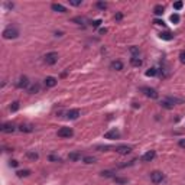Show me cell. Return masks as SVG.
I'll list each match as a JSON object with an SVG mask.
<instances>
[{
	"instance_id": "27",
	"label": "cell",
	"mask_w": 185,
	"mask_h": 185,
	"mask_svg": "<svg viewBox=\"0 0 185 185\" xmlns=\"http://www.w3.org/2000/svg\"><path fill=\"white\" fill-rule=\"evenodd\" d=\"M19 107H20L19 101H13V103H12V106H10V111H17V110H19Z\"/></svg>"
},
{
	"instance_id": "5",
	"label": "cell",
	"mask_w": 185,
	"mask_h": 185,
	"mask_svg": "<svg viewBox=\"0 0 185 185\" xmlns=\"http://www.w3.org/2000/svg\"><path fill=\"white\" fill-rule=\"evenodd\" d=\"M73 135H74V130H73L71 127H61V129L58 130V136L62 138V139H68V138H71Z\"/></svg>"
},
{
	"instance_id": "25",
	"label": "cell",
	"mask_w": 185,
	"mask_h": 185,
	"mask_svg": "<svg viewBox=\"0 0 185 185\" xmlns=\"http://www.w3.org/2000/svg\"><path fill=\"white\" fill-rule=\"evenodd\" d=\"M26 156H28L29 159H34V161H36L38 158H39L36 152H26Z\"/></svg>"
},
{
	"instance_id": "11",
	"label": "cell",
	"mask_w": 185,
	"mask_h": 185,
	"mask_svg": "<svg viewBox=\"0 0 185 185\" xmlns=\"http://www.w3.org/2000/svg\"><path fill=\"white\" fill-rule=\"evenodd\" d=\"M116 152H117L119 155H129V153L132 152V148L127 146V145H120V146L116 148Z\"/></svg>"
},
{
	"instance_id": "7",
	"label": "cell",
	"mask_w": 185,
	"mask_h": 185,
	"mask_svg": "<svg viewBox=\"0 0 185 185\" xmlns=\"http://www.w3.org/2000/svg\"><path fill=\"white\" fill-rule=\"evenodd\" d=\"M120 138V132L117 129H111L109 132L104 133V139H110V140H114V139H119Z\"/></svg>"
},
{
	"instance_id": "29",
	"label": "cell",
	"mask_w": 185,
	"mask_h": 185,
	"mask_svg": "<svg viewBox=\"0 0 185 185\" xmlns=\"http://www.w3.org/2000/svg\"><path fill=\"white\" fill-rule=\"evenodd\" d=\"M96 6H97L98 9H101V10H104V9L107 7V3H106V1H97V3H96Z\"/></svg>"
},
{
	"instance_id": "36",
	"label": "cell",
	"mask_w": 185,
	"mask_h": 185,
	"mask_svg": "<svg viewBox=\"0 0 185 185\" xmlns=\"http://www.w3.org/2000/svg\"><path fill=\"white\" fill-rule=\"evenodd\" d=\"M179 61L185 64V51H181V54H179Z\"/></svg>"
},
{
	"instance_id": "28",
	"label": "cell",
	"mask_w": 185,
	"mask_h": 185,
	"mask_svg": "<svg viewBox=\"0 0 185 185\" xmlns=\"http://www.w3.org/2000/svg\"><path fill=\"white\" fill-rule=\"evenodd\" d=\"M156 73H158V70H156V68H150V70L146 71V77H155Z\"/></svg>"
},
{
	"instance_id": "30",
	"label": "cell",
	"mask_w": 185,
	"mask_h": 185,
	"mask_svg": "<svg viewBox=\"0 0 185 185\" xmlns=\"http://www.w3.org/2000/svg\"><path fill=\"white\" fill-rule=\"evenodd\" d=\"M171 22H172V23H178V22H179V15H178V13H174V15L171 16Z\"/></svg>"
},
{
	"instance_id": "38",
	"label": "cell",
	"mask_w": 185,
	"mask_h": 185,
	"mask_svg": "<svg viewBox=\"0 0 185 185\" xmlns=\"http://www.w3.org/2000/svg\"><path fill=\"white\" fill-rule=\"evenodd\" d=\"M13 6H15L13 3H4V7L6 9H13Z\"/></svg>"
},
{
	"instance_id": "23",
	"label": "cell",
	"mask_w": 185,
	"mask_h": 185,
	"mask_svg": "<svg viewBox=\"0 0 185 185\" xmlns=\"http://www.w3.org/2000/svg\"><path fill=\"white\" fill-rule=\"evenodd\" d=\"M113 179H114V182H116V184H119V185L127 184V179H126V178H120V177H114Z\"/></svg>"
},
{
	"instance_id": "26",
	"label": "cell",
	"mask_w": 185,
	"mask_h": 185,
	"mask_svg": "<svg viewBox=\"0 0 185 185\" xmlns=\"http://www.w3.org/2000/svg\"><path fill=\"white\" fill-rule=\"evenodd\" d=\"M82 161H84V163H88V165H90V163H94V162H96V158H93V156H85Z\"/></svg>"
},
{
	"instance_id": "13",
	"label": "cell",
	"mask_w": 185,
	"mask_h": 185,
	"mask_svg": "<svg viewBox=\"0 0 185 185\" xmlns=\"http://www.w3.org/2000/svg\"><path fill=\"white\" fill-rule=\"evenodd\" d=\"M43 82H45V85H46V87L52 88V87H55V85H57L58 80H57L55 77H46V78L43 80Z\"/></svg>"
},
{
	"instance_id": "41",
	"label": "cell",
	"mask_w": 185,
	"mask_h": 185,
	"mask_svg": "<svg viewBox=\"0 0 185 185\" xmlns=\"http://www.w3.org/2000/svg\"><path fill=\"white\" fill-rule=\"evenodd\" d=\"M97 149H100V150H104V152H106V150H109V149H110V146H98Z\"/></svg>"
},
{
	"instance_id": "14",
	"label": "cell",
	"mask_w": 185,
	"mask_h": 185,
	"mask_svg": "<svg viewBox=\"0 0 185 185\" xmlns=\"http://www.w3.org/2000/svg\"><path fill=\"white\" fill-rule=\"evenodd\" d=\"M155 156H156V152H155V150H149V152H146V153L142 156V161H143V162H150Z\"/></svg>"
},
{
	"instance_id": "34",
	"label": "cell",
	"mask_w": 185,
	"mask_h": 185,
	"mask_svg": "<svg viewBox=\"0 0 185 185\" xmlns=\"http://www.w3.org/2000/svg\"><path fill=\"white\" fill-rule=\"evenodd\" d=\"M130 52L133 54V57H138V55H139V49H138L136 46H132V48H130Z\"/></svg>"
},
{
	"instance_id": "17",
	"label": "cell",
	"mask_w": 185,
	"mask_h": 185,
	"mask_svg": "<svg viewBox=\"0 0 185 185\" xmlns=\"http://www.w3.org/2000/svg\"><path fill=\"white\" fill-rule=\"evenodd\" d=\"M111 70H114V71H121V70H123V62H121V61H113V62H111Z\"/></svg>"
},
{
	"instance_id": "1",
	"label": "cell",
	"mask_w": 185,
	"mask_h": 185,
	"mask_svg": "<svg viewBox=\"0 0 185 185\" xmlns=\"http://www.w3.org/2000/svg\"><path fill=\"white\" fill-rule=\"evenodd\" d=\"M182 100L181 98H177V97H166L161 101V106L165 107V109H174V106L177 104H181Z\"/></svg>"
},
{
	"instance_id": "35",
	"label": "cell",
	"mask_w": 185,
	"mask_h": 185,
	"mask_svg": "<svg viewBox=\"0 0 185 185\" xmlns=\"http://www.w3.org/2000/svg\"><path fill=\"white\" fill-rule=\"evenodd\" d=\"M73 22H75V23H78V25H81V23L84 22V19L78 16V17H74V19H73Z\"/></svg>"
},
{
	"instance_id": "15",
	"label": "cell",
	"mask_w": 185,
	"mask_h": 185,
	"mask_svg": "<svg viewBox=\"0 0 185 185\" xmlns=\"http://www.w3.org/2000/svg\"><path fill=\"white\" fill-rule=\"evenodd\" d=\"M34 129H35V126H32V124H20L19 126V130L23 133H31V132H34Z\"/></svg>"
},
{
	"instance_id": "18",
	"label": "cell",
	"mask_w": 185,
	"mask_h": 185,
	"mask_svg": "<svg viewBox=\"0 0 185 185\" xmlns=\"http://www.w3.org/2000/svg\"><path fill=\"white\" fill-rule=\"evenodd\" d=\"M68 159L73 161V162H77V161L81 159V153H80V152H71V153L68 155Z\"/></svg>"
},
{
	"instance_id": "32",
	"label": "cell",
	"mask_w": 185,
	"mask_h": 185,
	"mask_svg": "<svg viewBox=\"0 0 185 185\" xmlns=\"http://www.w3.org/2000/svg\"><path fill=\"white\" fill-rule=\"evenodd\" d=\"M182 6H184L182 1H177V3H174V9H175V10H181Z\"/></svg>"
},
{
	"instance_id": "10",
	"label": "cell",
	"mask_w": 185,
	"mask_h": 185,
	"mask_svg": "<svg viewBox=\"0 0 185 185\" xmlns=\"http://www.w3.org/2000/svg\"><path fill=\"white\" fill-rule=\"evenodd\" d=\"M80 116H81V111L78 110V109H73V110L67 111V119L68 120H77Z\"/></svg>"
},
{
	"instance_id": "24",
	"label": "cell",
	"mask_w": 185,
	"mask_h": 185,
	"mask_svg": "<svg viewBox=\"0 0 185 185\" xmlns=\"http://www.w3.org/2000/svg\"><path fill=\"white\" fill-rule=\"evenodd\" d=\"M101 177H106V178H114V172L113 171H103L101 172Z\"/></svg>"
},
{
	"instance_id": "22",
	"label": "cell",
	"mask_w": 185,
	"mask_h": 185,
	"mask_svg": "<svg viewBox=\"0 0 185 185\" xmlns=\"http://www.w3.org/2000/svg\"><path fill=\"white\" fill-rule=\"evenodd\" d=\"M29 174H31V171H29V169H23V171H17V172H16V175H17L19 178H23V177H29Z\"/></svg>"
},
{
	"instance_id": "31",
	"label": "cell",
	"mask_w": 185,
	"mask_h": 185,
	"mask_svg": "<svg viewBox=\"0 0 185 185\" xmlns=\"http://www.w3.org/2000/svg\"><path fill=\"white\" fill-rule=\"evenodd\" d=\"M49 161L51 162H61V158L58 155H49Z\"/></svg>"
},
{
	"instance_id": "37",
	"label": "cell",
	"mask_w": 185,
	"mask_h": 185,
	"mask_svg": "<svg viewBox=\"0 0 185 185\" xmlns=\"http://www.w3.org/2000/svg\"><path fill=\"white\" fill-rule=\"evenodd\" d=\"M17 165H19V162H17V161H15V159H13V161H10V166H13V168H16Z\"/></svg>"
},
{
	"instance_id": "12",
	"label": "cell",
	"mask_w": 185,
	"mask_h": 185,
	"mask_svg": "<svg viewBox=\"0 0 185 185\" xmlns=\"http://www.w3.org/2000/svg\"><path fill=\"white\" fill-rule=\"evenodd\" d=\"M51 9H52L54 12H58V13H67V7L62 6L61 3H52V4H51Z\"/></svg>"
},
{
	"instance_id": "9",
	"label": "cell",
	"mask_w": 185,
	"mask_h": 185,
	"mask_svg": "<svg viewBox=\"0 0 185 185\" xmlns=\"http://www.w3.org/2000/svg\"><path fill=\"white\" fill-rule=\"evenodd\" d=\"M0 130H1L3 133H13V132L16 130V127H15L12 123H3V124L0 126Z\"/></svg>"
},
{
	"instance_id": "40",
	"label": "cell",
	"mask_w": 185,
	"mask_h": 185,
	"mask_svg": "<svg viewBox=\"0 0 185 185\" xmlns=\"http://www.w3.org/2000/svg\"><path fill=\"white\" fill-rule=\"evenodd\" d=\"M100 23H101V20H100V19H97V20H94V22H93V26H100Z\"/></svg>"
},
{
	"instance_id": "21",
	"label": "cell",
	"mask_w": 185,
	"mask_h": 185,
	"mask_svg": "<svg viewBox=\"0 0 185 185\" xmlns=\"http://www.w3.org/2000/svg\"><path fill=\"white\" fill-rule=\"evenodd\" d=\"M130 64H132L133 67H140V65H142V59H140L139 57H132V58H130Z\"/></svg>"
},
{
	"instance_id": "42",
	"label": "cell",
	"mask_w": 185,
	"mask_h": 185,
	"mask_svg": "<svg viewBox=\"0 0 185 185\" xmlns=\"http://www.w3.org/2000/svg\"><path fill=\"white\" fill-rule=\"evenodd\" d=\"M121 17H123V15H121V13H117V15L114 16V19H116V20H120Z\"/></svg>"
},
{
	"instance_id": "33",
	"label": "cell",
	"mask_w": 185,
	"mask_h": 185,
	"mask_svg": "<svg viewBox=\"0 0 185 185\" xmlns=\"http://www.w3.org/2000/svg\"><path fill=\"white\" fill-rule=\"evenodd\" d=\"M70 4L71 6H81L82 4V0H70Z\"/></svg>"
},
{
	"instance_id": "39",
	"label": "cell",
	"mask_w": 185,
	"mask_h": 185,
	"mask_svg": "<svg viewBox=\"0 0 185 185\" xmlns=\"http://www.w3.org/2000/svg\"><path fill=\"white\" fill-rule=\"evenodd\" d=\"M153 23H155V25H163V20H161V19H155Z\"/></svg>"
},
{
	"instance_id": "4",
	"label": "cell",
	"mask_w": 185,
	"mask_h": 185,
	"mask_svg": "<svg viewBox=\"0 0 185 185\" xmlns=\"http://www.w3.org/2000/svg\"><path fill=\"white\" fill-rule=\"evenodd\" d=\"M163 179H165V175H163L161 171H153V172H150V181H152L153 184H161Z\"/></svg>"
},
{
	"instance_id": "16",
	"label": "cell",
	"mask_w": 185,
	"mask_h": 185,
	"mask_svg": "<svg viewBox=\"0 0 185 185\" xmlns=\"http://www.w3.org/2000/svg\"><path fill=\"white\" fill-rule=\"evenodd\" d=\"M163 12H165V7H163L162 4H156V6L153 7V13H155L156 16H162Z\"/></svg>"
},
{
	"instance_id": "8",
	"label": "cell",
	"mask_w": 185,
	"mask_h": 185,
	"mask_svg": "<svg viewBox=\"0 0 185 185\" xmlns=\"http://www.w3.org/2000/svg\"><path fill=\"white\" fill-rule=\"evenodd\" d=\"M28 85H29V80H28V77H20L17 81H16V87L17 88H28Z\"/></svg>"
},
{
	"instance_id": "3",
	"label": "cell",
	"mask_w": 185,
	"mask_h": 185,
	"mask_svg": "<svg viewBox=\"0 0 185 185\" xmlns=\"http://www.w3.org/2000/svg\"><path fill=\"white\" fill-rule=\"evenodd\" d=\"M43 62L46 65H54L58 62V54L57 52H48L45 57H43Z\"/></svg>"
},
{
	"instance_id": "6",
	"label": "cell",
	"mask_w": 185,
	"mask_h": 185,
	"mask_svg": "<svg viewBox=\"0 0 185 185\" xmlns=\"http://www.w3.org/2000/svg\"><path fill=\"white\" fill-rule=\"evenodd\" d=\"M142 93L146 96V97H149V98H158V91L155 90V88H150V87H143L142 88Z\"/></svg>"
},
{
	"instance_id": "20",
	"label": "cell",
	"mask_w": 185,
	"mask_h": 185,
	"mask_svg": "<svg viewBox=\"0 0 185 185\" xmlns=\"http://www.w3.org/2000/svg\"><path fill=\"white\" fill-rule=\"evenodd\" d=\"M159 38L163 39V40H172V39H174V35H172L171 32H161V34H159Z\"/></svg>"
},
{
	"instance_id": "43",
	"label": "cell",
	"mask_w": 185,
	"mask_h": 185,
	"mask_svg": "<svg viewBox=\"0 0 185 185\" xmlns=\"http://www.w3.org/2000/svg\"><path fill=\"white\" fill-rule=\"evenodd\" d=\"M178 143H179V146H181V148H185V139H181Z\"/></svg>"
},
{
	"instance_id": "19",
	"label": "cell",
	"mask_w": 185,
	"mask_h": 185,
	"mask_svg": "<svg viewBox=\"0 0 185 185\" xmlns=\"http://www.w3.org/2000/svg\"><path fill=\"white\" fill-rule=\"evenodd\" d=\"M39 91H40V85H39L38 82H36V84H34L32 87H29V88H28V93H29V94H38Z\"/></svg>"
},
{
	"instance_id": "2",
	"label": "cell",
	"mask_w": 185,
	"mask_h": 185,
	"mask_svg": "<svg viewBox=\"0 0 185 185\" xmlns=\"http://www.w3.org/2000/svg\"><path fill=\"white\" fill-rule=\"evenodd\" d=\"M19 36V31L15 26H9L3 31V38L4 39H16Z\"/></svg>"
}]
</instances>
